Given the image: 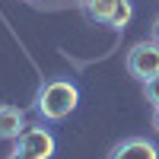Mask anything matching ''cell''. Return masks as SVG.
Returning a JSON list of instances; mask_svg holds the SVG:
<instances>
[{
    "label": "cell",
    "instance_id": "1",
    "mask_svg": "<svg viewBox=\"0 0 159 159\" xmlns=\"http://www.w3.org/2000/svg\"><path fill=\"white\" fill-rule=\"evenodd\" d=\"M80 105V89L73 80H45L35 92V115L42 121H64Z\"/></svg>",
    "mask_w": 159,
    "mask_h": 159
},
{
    "label": "cell",
    "instance_id": "2",
    "mask_svg": "<svg viewBox=\"0 0 159 159\" xmlns=\"http://www.w3.org/2000/svg\"><path fill=\"white\" fill-rule=\"evenodd\" d=\"M83 16L96 25H105V29H115V32H124L130 19H134V7L130 0H76Z\"/></svg>",
    "mask_w": 159,
    "mask_h": 159
},
{
    "label": "cell",
    "instance_id": "3",
    "mask_svg": "<svg viewBox=\"0 0 159 159\" xmlns=\"http://www.w3.org/2000/svg\"><path fill=\"white\" fill-rule=\"evenodd\" d=\"M127 73L134 80H140V83L159 76V45L153 42V38L150 42H137L127 51Z\"/></svg>",
    "mask_w": 159,
    "mask_h": 159
},
{
    "label": "cell",
    "instance_id": "4",
    "mask_svg": "<svg viewBox=\"0 0 159 159\" xmlns=\"http://www.w3.org/2000/svg\"><path fill=\"white\" fill-rule=\"evenodd\" d=\"M16 147L25 150L29 156H35V159H51L54 150H57V140H54V134H51L45 124H29L22 130V137L16 140Z\"/></svg>",
    "mask_w": 159,
    "mask_h": 159
},
{
    "label": "cell",
    "instance_id": "5",
    "mask_svg": "<svg viewBox=\"0 0 159 159\" xmlns=\"http://www.w3.org/2000/svg\"><path fill=\"white\" fill-rule=\"evenodd\" d=\"M108 159H159V147L147 137H127L121 143H115Z\"/></svg>",
    "mask_w": 159,
    "mask_h": 159
},
{
    "label": "cell",
    "instance_id": "6",
    "mask_svg": "<svg viewBox=\"0 0 159 159\" xmlns=\"http://www.w3.org/2000/svg\"><path fill=\"white\" fill-rule=\"evenodd\" d=\"M25 124V111L16 105H0V140H19Z\"/></svg>",
    "mask_w": 159,
    "mask_h": 159
},
{
    "label": "cell",
    "instance_id": "7",
    "mask_svg": "<svg viewBox=\"0 0 159 159\" xmlns=\"http://www.w3.org/2000/svg\"><path fill=\"white\" fill-rule=\"evenodd\" d=\"M147 102L153 105V108H159V76H153V80H147Z\"/></svg>",
    "mask_w": 159,
    "mask_h": 159
},
{
    "label": "cell",
    "instance_id": "8",
    "mask_svg": "<svg viewBox=\"0 0 159 159\" xmlns=\"http://www.w3.org/2000/svg\"><path fill=\"white\" fill-rule=\"evenodd\" d=\"M150 38L159 45V16H156V19H153V25H150Z\"/></svg>",
    "mask_w": 159,
    "mask_h": 159
},
{
    "label": "cell",
    "instance_id": "9",
    "mask_svg": "<svg viewBox=\"0 0 159 159\" xmlns=\"http://www.w3.org/2000/svg\"><path fill=\"white\" fill-rule=\"evenodd\" d=\"M7 159H35V156H29L25 150H19V147H16V150H13V153H10Z\"/></svg>",
    "mask_w": 159,
    "mask_h": 159
},
{
    "label": "cell",
    "instance_id": "10",
    "mask_svg": "<svg viewBox=\"0 0 159 159\" xmlns=\"http://www.w3.org/2000/svg\"><path fill=\"white\" fill-rule=\"evenodd\" d=\"M153 130L159 134V108H153Z\"/></svg>",
    "mask_w": 159,
    "mask_h": 159
},
{
    "label": "cell",
    "instance_id": "11",
    "mask_svg": "<svg viewBox=\"0 0 159 159\" xmlns=\"http://www.w3.org/2000/svg\"><path fill=\"white\" fill-rule=\"evenodd\" d=\"M25 3H35V0H25Z\"/></svg>",
    "mask_w": 159,
    "mask_h": 159
}]
</instances>
